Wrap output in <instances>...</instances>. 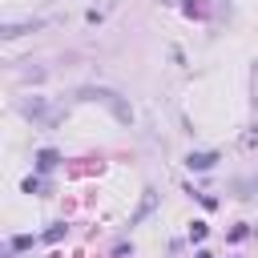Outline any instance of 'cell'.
<instances>
[{
	"instance_id": "obj_1",
	"label": "cell",
	"mask_w": 258,
	"mask_h": 258,
	"mask_svg": "<svg viewBox=\"0 0 258 258\" xmlns=\"http://www.w3.org/2000/svg\"><path fill=\"white\" fill-rule=\"evenodd\" d=\"M214 161H218V153H214V149H206V153H189V157H185V165H189V169H214Z\"/></svg>"
},
{
	"instance_id": "obj_4",
	"label": "cell",
	"mask_w": 258,
	"mask_h": 258,
	"mask_svg": "<svg viewBox=\"0 0 258 258\" xmlns=\"http://www.w3.org/2000/svg\"><path fill=\"white\" fill-rule=\"evenodd\" d=\"M189 238H194V242H202V238H206V226H202V222H194V230H189Z\"/></svg>"
},
{
	"instance_id": "obj_2",
	"label": "cell",
	"mask_w": 258,
	"mask_h": 258,
	"mask_svg": "<svg viewBox=\"0 0 258 258\" xmlns=\"http://www.w3.org/2000/svg\"><path fill=\"white\" fill-rule=\"evenodd\" d=\"M36 165H40V169H52V165H56V149H40Z\"/></svg>"
},
{
	"instance_id": "obj_3",
	"label": "cell",
	"mask_w": 258,
	"mask_h": 258,
	"mask_svg": "<svg viewBox=\"0 0 258 258\" xmlns=\"http://www.w3.org/2000/svg\"><path fill=\"white\" fill-rule=\"evenodd\" d=\"M60 238H64V222H56V226L44 234V242H60Z\"/></svg>"
},
{
	"instance_id": "obj_5",
	"label": "cell",
	"mask_w": 258,
	"mask_h": 258,
	"mask_svg": "<svg viewBox=\"0 0 258 258\" xmlns=\"http://www.w3.org/2000/svg\"><path fill=\"white\" fill-rule=\"evenodd\" d=\"M28 246H32V238H28V234H20V238L12 242V250H28Z\"/></svg>"
}]
</instances>
